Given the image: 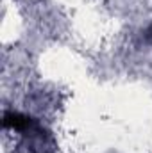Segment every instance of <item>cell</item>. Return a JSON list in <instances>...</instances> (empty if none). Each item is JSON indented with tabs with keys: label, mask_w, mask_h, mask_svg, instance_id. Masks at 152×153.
Returning <instances> with one entry per match:
<instances>
[{
	"label": "cell",
	"mask_w": 152,
	"mask_h": 153,
	"mask_svg": "<svg viewBox=\"0 0 152 153\" xmlns=\"http://www.w3.org/2000/svg\"><path fill=\"white\" fill-rule=\"evenodd\" d=\"M147 36L152 39V23H150V27H149V30H147Z\"/></svg>",
	"instance_id": "obj_2"
},
{
	"label": "cell",
	"mask_w": 152,
	"mask_h": 153,
	"mask_svg": "<svg viewBox=\"0 0 152 153\" xmlns=\"http://www.w3.org/2000/svg\"><path fill=\"white\" fill-rule=\"evenodd\" d=\"M2 123H4V128L16 130L20 134H27V132H31L32 128H36L39 125L34 117L25 116V114H22V112H14V111H7L4 114Z\"/></svg>",
	"instance_id": "obj_1"
}]
</instances>
